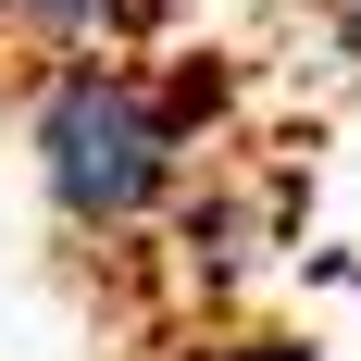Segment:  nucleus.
Returning <instances> with one entry per match:
<instances>
[{"label": "nucleus", "mask_w": 361, "mask_h": 361, "mask_svg": "<svg viewBox=\"0 0 361 361\" xmlns=\"http://www.w3.org/2000/svg\"><path fill=\"white\" fill-rule=\"evenodd\" d=\"M175 25V0H0V37L50 63V50H149Z\"/></svg>", "instance_id": "nucleus-2"}, {"label": "nucleus", "mask_w": 361, "mask_h": 361, "mask_svg": "<svg viewBox=\"0 0 361 361\" xmlns=\"http://www.w3.org/2000/svg\"><path fill=\"white\" fill-rule=\"evenodd\" d=\"M200 125L137 50H50L25 63V162H37V200L50 224L75 237H149V224L187 200L200 175Z\"/></svg>", "instance_id": "nucleus-1"}, {"label": "nucleus", "mask_w": 361, "mask_h": 361, "mask_svg": "<svg viewBox=\"0 0 361 361\" xmlns=\"http://www.w3.org/2000/svg\"><path fill=\"white\" fill-rule=\"evenodd\" d=\"M312 13H324V50H336V75L361 87V0H312Z\"/></svg>", "instance_id": "nucleus-3"}]
</instances>
